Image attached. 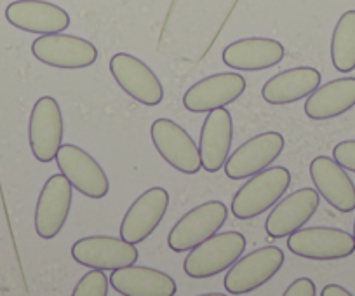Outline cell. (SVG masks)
I'll return each instance as SVG.
<instances>
[{"mask_svg":"<svg viewBox=\"0 0 355 296\" xmlns=\"http://www.w3.org/2000/svg\"><path fill=\"white\" fill-rule=\"evenodd\" d=\"M320 204V193L315 189H300L275 204L265 221V232L272 239H284L312 220Z\"/></svg>","mask_w":355,"mask_h":296,"instance_id":"16","label":"cell"},{"mask_svg":"<svg viewBox=\"0 0 355 296\" xmlns=\"http://www.w3.org/2000/svg\"><path fill=\"white\" fill-rule=\"evenodd\" d=\"M110 279L100 268H91L80 281L77 282L75 289L71 291L73 296H108L110 289Z\"/></svg>","mask_w":355,"mask_h":296,"instance_id":"25","label":"cell"},{"mask_svg":"<svg viewBox=\"0 0 355 296\" xmlns=\"http://www.w3.org/2000/svg\"><path fill=\"white\" fill-rule=\"evenodd\" d=\"M320 86V71L312 67H296L281 71L265 82L261 96L266 103L282 107L309 98Z\"/></svg>","mask_w":355,"mask_h":296,"instance_id":"22","label":"cell"},{"mask_svg":"<svg viewBox=\"0 0 355 296\" xmlns=\"http://www.w3.org/2000/svg\"><path fill=\"white\" fill-rule=\"evenodd\" d=\"M64 124L60 103L53 96L35 101L28 122V143L33 157L39 162H53L63 145Z\"/></svg>","mask_w":355,"mask_h":296,"instance_id":"8","label":"cell"},{"mask_svg":"<svg viewBox=\"0 0 355 296\" xmlns=\"http://www.w3.org/2000/svg\"><path fill=\"white\" fill-rule=\"evenodd\" d=\"M352 236H354V241H355V221H354V234H352Z\"/></svg>","mask_w":355,"mask_h":296,"instance_id":"29","label":"cell"},{"mask_svg":"<svg viewBox=\"0 0 355 296\" xmlns=\"http://www.w3.org/2000/svg\"><path fill=\"white\" fill-rule=\"evenodd\" d=\"M333 159L347 171L355 173V139L340 141L333 148Z\"/></svg>","mask_w":355,"mask_h":296,"instance_id":"26","label":"cell"},{"mask_svg":"<svg viewBox=\"0 0 355 296\" xmlns=\"http://www.w3.org/2000/svg\"><path fill=\"white\" fill-rule=\"evenodd\" d=\"M245 251V237L241 232H220L192 247L183 261V270L192 279H207L232 267Z\"/></svg>","mask_w":355,"mask_h":296,"instance_id":"2","label":"cell"},{"mask_svg":"<svg viewBox=\"0 0 355 296\" xmlns=\"http://www.w3.org/2000/svg\"><path fill=\"white\" fill-rule=\"evenodd\" d=\"M331 61L341 73L355 70V11L343 12L331 37Z\"/></svg>","mask_w":355,"mask_h":296,"instance_id":"24","label":"cell"},{"mask_svg":"<svg viewBox=\"0 0 355 296\" xmlns=\"http://www.w3.org/2000/svg\"><path fill=\"white\" fill-rule=\"evenodd\" d=\"M284 251L265 246L241 256L225 275L223 286L228 295H248L272 281L284 265Z\"/></svg>","mask_w":355,"mask_h":296,"instance_id":"3","label":"cell"},{"mask_svg":"<svg viewBox=\"0 0 355 296\" xmlns=\"http://www.w3.org/2000/svg\"><path fill=\"white\" fill-rule=\"evenodd\" d=\"M56 164L75 190L89 199H103L108 195L110 182L100 162L77 145H61L56 154Z\"/></svg>","mask_w":355,"mask_h":296,"instance_id":"9","label":"cell"},{"mask_svg":"<svg viewBox=\"0 0 355 296\" xmlns=\"http://www.w3.org/2000/svg\"><path fill=\"white\" fill-rule=\"evenodd\" d=\"M288 247L296 256L315 261L345 260L355 253L354 236L341 229L310 227L288 237Z\"/></svg>","mask_w":355,"mask_h":296,"instance_id":"6","label":"cell"},{"mask_svg":"<svg viewBox=\"0 0 355 296\" xmlns=\"http://www.w3.org/2000/svg\"><path fill=\"white\" fill-rule=\"evenodd\" d=\"M317 289L312 279L300 277L293 281L284 291V296H315Z\"/></svg>","mask_w":355,"mask_h":296,"instance_id":"27","label":"cell"},{"mask_svg":"<svg viewBox=\"0 0 355 296\" xmlns=\"http://www.w3.org/2000/svg\"><path fill=\"white\" fill-rule=\"evenodd\" d=\"M110 286L124 296H174L176 281L166 272L139 265H128L112 270Z\"/></svg>","mask_w":355,"mask_h":296,"instance_id":"21","label":"cell"},{"mask_svg":"<svg viewBox=\"0 0 355 296\" xmlns=\"http://www.w3.org/2000/svg\"><path fill=\"white\" fill-rule=\"evenodd\" d=\"M286 49L279 40L266 37H248L235 40L223 49V63L232 70L259 71L281 63Z\"/></svg>","mask_w":355,"mask_h":296,"instance_id":"18","label":"cell"},{"mask_svg":"<svg viewBox=\"0 0 355 296\" xmlns=\"http://www.w3.org/2000/svg\"><path fill=\"white\" fill-rule=\"evenodd\" d=\"M73 186L67 176L53 175L42 186L35 206V232L40 239H54L68 220Z\"/></svg>","mask_w":355,"mask_h":296,"instance_id":"13","label":"cell"},{"mask_svg":"<svg viewBox=\"0 0 355 296\" xmlns=\"http://www.w3.org/2000/svg\"><path fill=\"white\" fill-rule=\"evenodd\" d=\"M32 54L40 63L63 70L87 68L98 60V49L93 42L63 32L37 37L32 44Z\"/></svg>","mask_w":355,"mask_h":296,"instance_id":"7","label":"cell"},{"mask_svg":"<svg viewBox=\"0 0 355 296\" xmlns=\"http://www.w3.org/2000/svg\"><path fill=\"white\" fill-rule=\"evenodd\" d=\"M248 82L241 73L223 71L193 84L183 96V107L193 114H206L234 103L244 94Z\"/></svg>","mask_w":355,"mask_h":296,"instance_id":"15","label":"cell"},{"mask_svg":"<svg viewBox=\"0 0 355 296\" xmlns=\"http://www.w3.org/2000/svg\"><path fill=\"white\" fill-rule=\"evenodd\" d=\"M286 139L281 132L266 131L242 143L228 155L223 169L230 180H245L263 169L270 168L282 154Z\"/></svg>","mask_w":355,"mask_h":296,"instance_id":"10","label":"cell"},{"mask_svg":"<svg viewBox=\"0 0 355 296\" xmlns=\"http://www.w3.org/2000/svg\"><path fill=\"white\" fill-rule=\"evenodd\" d=\"M6 19L15 28L37 35L60 33L70 26V15L46 0H16L6 8Z\"/></svg>","mask_w":355,"mask_h":296,"instance_id":"17","label":"cell"},{"mask_svg":"<svg viewBox=\"0 0 355 296\" xmlns=\"http://www.w3.org/2000/svg\"><path fill=\"white\" fill-rule=\"evenodd\" d=\"M310 176L315 190L327 200V204L340 213L355 211V185L347 169L334 159L319 155L310 164Z\"/></svg>","mask_w":355,"mask_h":296,"instance_id":"19","label":"cell"},{"mask_svg":"<svg viewBox=\"0 0 355 296\" xmlns=\"http://www.w3.org/2000/svg\"><path fill=\"white\" fill-rule=\"evenodd\" d=\"M228 216V209L221 200H209L190 209L174 223L167 236V246L174 253H185L199 246L221 230Z\"/></svg>","mask_w":355,"mask_h":296,"instance_id":"4","label":"cell"},{"mask_svg":"<svg viewBox=\"0 0 355 296\" xmlns=\"http://www.w3.org/2000/svg\"><path fill=\"white\" fill-rule=\"evenodd\" d=\"M355 107V77L319 86L305 101V115L312 121H331Z\"/></svg>","mask_w":355,"mask_h":296,"instance_id":"23","label":"cell"},{"mask_svg":"<svg viewBox=\"0 0 355 296\" xmlns=\"http://www.w3.org/2000/svg\"><path fill=\"white\" fill-rule=\"evenodd\" d=\"M234 139V121L225 107L207 112V117L200 129L199 150L202 159V169L207 173H218L227 162Z\"/></svg>","mask_w":355,"mask_h":296,"instance_id":"20","label":"cell"},{"mask_svg":"<svg viewBox=\"0 0 355 296\" xmlns=\"http://www.w3.org/2000/svg\"><path fill=\"white\" fill-rule=\"evenodd\" d=\"M320 296H352V293L340 284H327L320 293Z\"/></svg>","mask_w":355,"mask_h":296,"instance_id":"28","label":"cell"},{"mask_svg":"<svg viewBox=\"0 0 355 296\" xmlns=\"http://www.w3.org/2000/svg\"><path fill=\"white\" fill-rule=\"evenodd\" d=\"M71 258L82 267L115 270L136 263L139 253L136 244L128 243L122 237L91 236L78 239L71 246Z\"/></svg>","mask_w":355,"mask_h":296,"instance_id":"12","label":"cell"},{"mask_svg":"<svg viewBox=\"0 0 355 296\" xmlns=\"http://www.w3.org/2000/svg\"><path fill=\"white\" fill-rule=\"evenodd\" d=\"M291 185V173L274 166L252 175L232 199V213L237 220H252L274 207Z\"/></svg>","mask_w":355,"mask_h":296,"instance_id":"1","label":"cell"},{"mask_svg":"<svg viewBox=\"0 0 355 296\" xmlns=\"http://www.w3.org/2000/svg\"><path fill=\"white\" fill-rule=\"evenodd\" d=\"M110 73L124 93L145 107H157L164 100V87L157 76L136 56L117 53L110 60Z\"/></svg>","mask_w":355,"mask_h":296,"instance_id":"11","label":"cell"},{"mask_svg":"<svg viewBox=\"0 0 355 296\" xmlns=\"http://www.w3.org/2000/svg\"><path fill=\"white\" fill-rule=\"evenodd\" d=\"M169 207V193L162 186H152L145 190L124 214L121 223V237L128 243L136 244L148 239Z\"/></svg>","mask_w":355,"mask_h":296,"instance_id":"14","label":"cell"},{"mask_svg":"<svg viewBox=\"0 0 355 296\" xmlns=\"http://www.w3.org/2000/svg\"><path fill=\"white\" fill-rule=\"evenodd\" d=\"M152 143L160 157L183 175H197L202 169L199 146L192 136L171 119H157L150 128Z\"/></svg>","mask_w":355,"mask_h":296,"instance_id":"5","label":"cell"}]
</instances>
